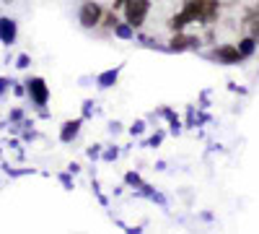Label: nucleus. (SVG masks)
<instances>
[{
    "label": "nucleus",
    "mask_w": 259,
    "mask_h": 234,
    "mask_svg": "<svg viewBox=\"0 0 259 234\" xmlns=\"http://www.w3.org/2000/svg\"><path fill=\"white\" fill-rule=\"evenodd\" d=\"M218 16H221L218 0H184L182 11L168 18V29L171 31H184L189 24L212 26V21H218Z\"/></svg>",
    "instance_id": "1"
},
{
    "label": "nucleus",
    "mask_w": 259,
    "mask_h": 234,
    "mask_svg": "<svg viewBox=\"0 0 259 234\" xmlns=\"http://www.w3.org/2000/svg\"><path fill=\"white\" fill-rule=\"evenodd\" d=\"M150 0H127V3L122 6V13H124V21L133 29H140L145 24V18L150 13Z\"/></svg>",
    "instance_id": "2"
},
{
    "label": "nucleus",
    "mask_w": 259,
    "mask_h": 234,
    "mask_svg": "<svg viewBox=\"0 0 259 234\" xmlns=\"http://www.w3.org/2000/svg\"><path fill=\"white\" fill-rule=\"evenodd\" d=\"M101 18H104L101 3H96V0H83V6H80V11H78L80 26H83V29H96V26L101 24Z\"/></svg>",
    "instance_id": "3"
},
{
    "label": "nucleus",
    "mask_w": 259,
    "mask_h": 234,
    "mask_svg": "<svg viewBox=\"0 0 259 234\" xmlns=\"http://www.w3.org/2000/svg\"><path fill=\"white\" fill-rule=\"evenodd\" d=\"M202 39L194 37V34H187V31H174L166 45V52H189V50H200Z\"/></svg>",
    "instance_id": "4"
},
{
    "label": "nucleus",
    "mask_w": 259,
    "mask_h": 234,
    "mask_svg": "<svg viewBox=\"0 0 259 234\" xmlns=\"http://www.w3.org/2000/svg\"><path fill=\"white\" fill-rule=\"evenodd\" d=\"M26 94L31 96V102L36 104V107H47V102H50V86H47V81L41 78V76H34L26 81Z\"/></svg>",
    "instance_id": "5"
},
{
    "label": "nucleus",
    "mask_w": 259,
    "mask_h": 234,
    "mask_svg": "<svg viewBox=\"0 0 259 234\" xmlns=\"http://www.w3.org/2000/svg\"><path fill=\"white\" fill-rule=\"evenodd\" d=\"M210 57L218 60L221 65H236V62H241V52L236 45H215Z\"/></svg>",
    "instance_id": "6"
},
{
    "label": "nucleus",
    "mask_w": 259,
    "mask_h": 234,
    "mask_svg": "<svg viewBox=\"0 0 259 234\" xmlns=\"http://www.w3.org/2000/svg\"><path fill=\"white\" fill-rule=\"evenodd\" d=\"M241 31L251 39L259 42V6L256 8H246L244 11V18H241Z\"/></svg>",
    "instance_id": "7"
},
{
    "label": "nucleus",
    "mask_w": 259,
    "mask_h": 234,
    "mask_svg": "<svg viewBox=\"0 0 259 234\" xmlns=\"http://www.w3.org/2000/svg\"><path fill=\"white\" fill-rule=\"evenodd\" d=\"M80 127H83V117L62 122V127H60V143H73L78 138V133H80Z\"/></svg>",
    "instance_id": "8"
},
{
    "label": "nucleus",
    "mask_w": 259,
    "mask_h": 234,
    "mask_svg": "<svg viewBox=\"0 0 259 234\" xmlns=\"http://www.w3.org/2000/svg\"><path fill=\"white\" fill-rule=\"evenodd\" d=\"M16 37H18V26H16V21H13V18H8V16H3V18H0V42H3L6 47H11L13 42H16Z\"/></svg>",
    "instance_id": "9"
},
{
    "label": "nucleus",
    "mask_w": 259,
    "mask_h": 234,
    "mask_svg": "<svg viewBox=\"0 0 259 234\" xmlns=\"http://www.w3.org/2000/svg\"><path fill=\"white\" fill-rule=\"evenodd\" d=\"M119 73H122L119 65H114V68H109V71H101V73L96 76V86H99V89H112V86H117Z\"/></svg>",
    "instance_id": "10"
},
{
    "label": "nucleus",
    "mask_w": 259,
    "mask_h": 234,
    "mask_svg": "<svg viewBox=\"0 0 259 234\" xmlns=\"http://www.w3.org/2000/svg\"><path fill=\"white\" fill-rule=\"evenodd\" d=\"M158 115H161L163 120H168V130H171V136H179V133L184 130V122L177 117V112L171 110V107H161Z\"/></svg>",
    "instance_id": "11"
},
{
    "label": "nucleus",
    "mask_w": 259,
    "mask_h": 234,
    "mask_svg": "<svg viewBox=\"0 0 259 234\" xmlns=\"http://www.w3.org/2000/svg\"><path fill=\"white\" fill-rule=\"evenodd\" d=\"M236 47H239V52H241V60H249V57H251V55L256 52V47H259V42L244 34V37L239 39V45H236Z\"/></svg>",
    "instance_id": "12"
},
{
    "label": "nucleus",
    "mask_w": 259,
    "mask_h": 234,
    "mask_svg": "<svg viewBox=\"0 0 259 234\" xmlns=\"http://www.w3.org/2000/svg\"><path fill=\"white\" fill-rule=\"evenodd\" d=\"M112 31H114V37H117V39H122V42H130V39H135V29L130 26L127 21H119V24H117V26H114Z\"/></svg>",
    "instance_id": "13"
},
{
    "label": "nucleus",
    "mask_w": 259,
    "mask_h": 234,
    "mask_svg": "<svg viewBox=\"0 0 259 234\" xmlns=\"http://www.w3.org/2000/svg\"><path fill=\"white\" fill-rule=\"evenodd\" d=\"M101 24H104V29H109V31H112V29L119 24L117 11H114V8H112V11H106V13H104V18H101Z\"/></svg>",
    "instance_id": "14"
},
{
    "label": "nucleus",
    "mask_w": 259,
    "mask_h": 234,
    "mask_svg": "<svg viewBox=\"0 0 259 234\" xmlns=\"http://www.w3.org/2000/svg\"><path fill=\"white\" fill-rule=\"evenodd\" d=\"M124 185L133 187V190H138V187L143 185V177H140L138 172H127V175H124Z\"/></svg>",
    "instance_id": "15"
},
{
    "label": "nucleus",
    "mask_w": 259,
    "mask_h": 234,
    "mask_svg": "<svg viewBox=\"0 0 259 234\" xmlns=\"http://www.w3.org/2000/svg\"><path fill=\"white\" fill-rule=\"evenodd\" d=\"M127 130H130V136H133V138H138V136H143V133H145V120H135L133 125H130V127H127Z\"/></svg>",
    "instance_id": "16"
},
{
    "label": "nucleus",
    "mask_w": 259,
    "mask_h": 234,
    "mask_svg": "<svg viewBox=\"0 0 259 234\" xmlns=\"http://www.w3.org/2000/svg\"><path fill=\"white\" fill-rule=\"evenodd\" d=\"M163 138H166V133H163V130H156V133H153V136H150V138H148L145 143H148L150 148H158V146L163 143Z\"/></svg>",
    "instance_id": "17"
},
{
    "label": "nucleus",
    "mask_w": 259,
    "mask_h": 234,
    "mask_svg": "<svg viewBox=\"0 0 259 234\" xmlns=\"http://www.w3.org/2000/svg\"><path fill=\"white\" fill-rule=\"evenodd\" d=\"M101 148H104V146H99V143H91L89 148H85V156H89L91 161H96V159H101Z\"/></svg>",
    "instance_id": "18"
},
{
    "label": "nucleus",
    "mask_w": 259,
    "mask_h": 234,
    "mask_svg": "<svg viewBox=\"0 0 259 234\" xmlns=\"http://www.w3.org/2000/svg\"><path fill=\"white\" fill-rule=\"evenodd\" d=\"M101 159H104V161H117V159H119V148H117V146L106 148V151H101Z\"/></svg>",
    "instance_id": "19"
},
{
    "label": "nucleus",
    "mask_w": 259,
    "mask_h": 234,
    "mask_svg": "<svg viewBox=\"0 0 259 234\" xmlns=\"http://www.w3.org/2000/svg\"><path fill=\"white\" fill-rule=\"evenodd\" d=\"M60 182H62V187H65V190H75V182H73L70 172H62V175H60Z\"/></svg>",
    "instance_id": "20"
},
{
    "label": "nucleus",
    "mask_w": 259,
    "mask_h": 234,
    "mask_svg": "<svg viewBox=\"0 0 259 234\" xmlns=\"http://www.w3.org/2000/svg\"><path fill=\"white\" fill-rule=\"evenodd\" d=\"M29 62H31V57H29L26 52H21V55L16 57V68H21V71H24V68H29Z\"/></svg>",
    "instance_id": "21"
},
{
    "label": "nucleus",
    "mask_w": 259,
    "mask_h": 234,
    "mask_svg": "<svg viewBox=\"0 0 259 234\" xmlns=\"http://www.w3.org/2000/svg\"><path fill=\"white\" fill-rule=\"evenodd\" d=\"M91 115H94V102H91V99H85V102H83V120H85V117H91Z\"/></svg>",
    "instance_id": "22"
},
{
    "label": "nucleus",
    "mask_w": 259,
    "mask_h": 234,
    "mask_svg": "<svg viewBox=\"0 0 259 234\" xmlns=\"http://www.w3.org/2000/svg\"><path fill=\"white\" fill-rule=\"evenodd\" d=\"M11 86H13V94H16V96H24V94H26V89H24L26 83H16V81H11Z\"/></svg>",
    "instance_id": "23"
},
{
    "label": "nucleus",
    "mask_w": 259,
    "mask_h": 234,
    "mask_svg": "<svg viewBox=\"0 0 259 234\" xmlns=\"http://www.w3.org/2000/svg\"><path fill=\"white\" fill-rule=\"evenodd\" d=\"M8 89H11V81H8L6 76H0V96H3Z\"/></svg>",
    "instance_id": "24"
},
{
    "label": "nucleus",
    "mask_w": 259,
    "mask_h": 234,
    "mask_svg": "<svg viewBox=\"0 0 259 234\" xmlns=\"http://www.w3.org/2000/svg\"><path fill=\"white\" fill-rule=\"evenodd\" d=\"M119 130H122V122H119V120H112V122H109V133H114V136H117Z\"/></svg>",
    "instance_id": "25"
},
{
    "label": "nucleus",
    "mask_w": 259,
    "mask_h": 234,
    "mask_svg": "<svg viewBox=\"0 0 259 234\" xmlns=\"http://www.w3.org/2000/svg\"><path fill=\"white\" fill-rule=\"evenodd\" d=\"M150 200H153V203H158V206H166V198H163L161 193H156V190H153V195H150Z\"/></svg>",
    "instance_id": "26"
},
{
    "label": "nucleus",
    "mask_w": 259,
    "mask_h": 234,
    "mask_svg": "<svg viewBox=\"0 0 259 234\" xmlns=\"http://www.w3.org/2000/svg\"><path fill=\"white\" fill-rule=\"evenodd\" d=\"M21 120H24V112H21V110H13V112H11V122H21Z\"/></svg>",
    "instance_id": "27"
},
{
    "label": "nucleus",
    "mask_w": 259,
    "mask_h": 234,
    "mask_svg": "<svg viewBox=\"0 0 259 234\" xmlns=\"http://www.w3.org/2000/svg\"><path fill=\"white\" fill-rule=\"evenodd\" d=\"M228 89H231L233 94H236V91H239V94H246V89H244V86H236V83H233V81L228 83Z\"/></svg>",
    "instance_id": "28"
},
{
    "label": "nucleus",
    "mask_w": 259,
    "mask_h": 234,
    "mask_svg": "<svg viewBox=\"0 0 259 234\" xmlns=\"http://www.w3.org/2000/svg\"><path fill=\"white\" fill-rule=\"evenodd\" d=\"M68 172H70V175H78V172H80V164H78V161H70Z\"/></svg>",
    "instance_id": "29"
},
{
    "label": "nucleus",
    "mask_w": 259,
    "mask_h": 234,
    "mask_svg": "<svg viewBox=\"0 0 259 234\" xmlns=\"http://www.w3.org/2000/svg\"><path fill=\"white\" fill-rule=\"evenodd\" d=\"M124 3H127V0H114L112 8H114V11H122V6H124Z\"/></svg>",
    "instance_id": "30"
},
{
    "label": "nucleus",
    "mask_w": 259,
    "mask_h": 234,
    "mask_svg": "<svg viewBox=\"0 0 259 234\" xmlns=\"http://www.w3.org/2000/svg\"><path fill=\"white\" fill-rule=\"evenodd\" d=\"M3 3H13V0H3Z\"/></svg>",
    "instance_id": "31"
}]
</instances>
